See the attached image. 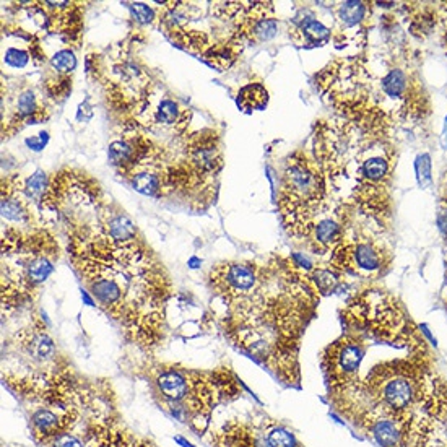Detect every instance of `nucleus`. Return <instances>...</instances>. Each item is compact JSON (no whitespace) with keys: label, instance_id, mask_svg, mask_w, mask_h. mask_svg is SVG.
<instances>
[{"label":"nucleus","instance_id":"f257e3e1","mask_svg":"<svg viewBox=\"0 0 447 447\" xmlns=\"http://www.w3.org/2000/svg\"><path fill=\"white\" fill-rule=\"evenodd\" d=\"M68 257L91 304L119 327L130 345L153 355L168 337L174 285L168 270L142 239L114 243L100 229L77 228Z\"/></svg>","mask_w":447,"mask_h":447},{"label":"nucleus","instance_id":"f03ea898","mask_svg":"<svg viewBox=\"0 0 447 447\" xmlns=\"http://www.w3.org/2000/svg\"><path fill=\"white\" fill-rule=\"evenodd\" d=\"M151 399L171 418L204 438L212 428L213 411L238 400L245 391L229 368L192 370L174 363L145 368Z\"/></svg>","mask_w":447,"mask_h":447},{"label":"nucleus","instance_id":"7ed1b4c3","mask_svg":"<svg viewBox=\"0 0 447 447\" xmlns=\"http://www.w3.org/2000/svg\"><path fill=\"white\" fill-rule=\"evenodd\" d=\"M59 260V244L46 229L28 233L10 228L2 239V314L36 299Z\"/></svg>","mask_w":447,"mask_h":447},{"label":"nucleus","instance_id":"20e7f679","mask_svg":"<svg viewBox=\"0 0 447 447\" xmlns=\"http://www.w3.org/2000/svg\"><path fill=\"white\" fill-rule=\"evenodd\" d=\"M324 190L326 184L314 161L301 155L289 158L280 192V210L285 225L293 226L294 233L303 231L304 226V233H309V222L322 202Z\"/></svg>","mask_w":447,"mask_h":447},{"label":"nucleus","instance_id":"39448f33","mask_svg":"<svg viewBox=\"0 0 447 447\" xmlns=\"http://www.w3.org/2000/svg\"><path fill=\"white\" fill-rule=\"evenodd\" d=\"M264 267L250 262H220L207 275L209 288L225 306L243 299L259 287Z\"/></svg>","mask_w":447,"mask_h":447},{"label":"nucleus","instance_id":"423d86ee","mask_svg":"<svg viewBox=\"0 0 447 447\" xmlns=\"http://www.w3.org/2000/svg\"><path fill=\"white\" fill-rule=\"evenodd\" d=\"M363 358L365 348L351 337H342L327 348L322 355V363L333 395H347V392L355 387Z\"/></svg>","mask_w":447,"mask_h":447},{"label":"nucleus","instance_id":"0eeeda50","mask_svg":"<svg viewBox=\"0 0 447 447\" xmlns=\"http://www.w3.org/2000/svg\"><path fill=\"white\" fill-rule=\"evenodd\" d=\"M13 347L23 360L28 361V371L23 374H44L67 363L57 358L56 343L49 335L44 322L36 316L28 327L15 333Z\"/></svg>","mask_w":447,"mask_h":447},{"label":"nucleus","instance_id":"6e6552de","mask_svg":"<svg viewBox=\"0 0 447 447\" xmlns=\"http://www.w3.org/2000/svg\"><path fill=\"white\" fill-rule=\"evenodd\" d=\"M83 441L86 447H158L151 439L132 433L116 415L109 414L88 418L83 426Z\"/></svg>","mask_w":447,"mask_h":447},{"label":"nucleus","instance_id":"1a4fd4ad","mask_svg":"<svg viewBox=\"0 0 447 447\" xmlns=\"http://www.w3.org/2000/svg\"><path fill=\"white\" fill-rule=\"evenodd\" d=\"M268 421L229 418L217 428H210L204 441L210 447H272L268 441Z\"/></svg>","mask_w":447,"mask_h":447},{"label":"nucleus","instance_id":"9d476101","mask_svg":"<svg viewBox=\"0 0 447 447\" xmlns=\"http://www.w3.org/2000/svg\"><path fill=\"white\" fill-rule=\"evenodd\" d=\"M82 410H57L49 407H36L29 415V434L34 443L46 447L52 439L75 428L80 421Z\"/></svg>","mask_w":447,"mask_h":447},{"label":"nucleus","instance_id":"9b49d317","mask_svg":"<svg viewBox=\"0 0 447 447\" xmlns=\"http://www.w3.org/2000/svg\"><path fill=\"white\" fill-rule=\"evenodd\" d=\"M188 163L202 176L217 174L223 165L218 137L212 130L195 134L188 144Z\"/></svg>","mask_w":447,"mask_h":447},{"label":"nucleus","instance_id":"f8f14e48","mask_svg":"<svg viewBox=\"0 0 447 447\" xmlns=\"http://www.w3.org/2000/svg\"><path fill=\"white\" fill-rule=\"evenodd\" d=\"M332 264L353 273H372L381 268L382 260L377 250L370 244H343L333 249Z\"/></svg>","mask_w":447,"mask_h":447},{"label":"nucleus","instance_id":"ddd939ff","mask_svg":"<svg viewBox=\"0 0 447 447\" xmlns=\"http://www.w3.org/2000/svg\"><path fill=\"white\" fill-rule=\"evenodd\" d=\"M372 387L379 391L381 402L387 409L394 411H404L414 404L415 387L404 376H389L384 379H374L371 377Z\"/></svg>","mask_w":447,"mask_h":447},{"label":"nucleus","instance_id":"4468645a","mask_svg":"<svg viewBox=\"0 0 447 447\" xmlns=\"http://www.w3.org/2000/svg\"><path fill=\"white\" fill-rule=\"evenodd\" d=\"M370 433L381 447H399L404 433L399 421L391 416H377L366 421Z\"/></svg>","mask_w":447,"mask_h":447},{"label":"nucleus","instance_id":"2eb2a0df","mask_svg":"<svg viewBox=\"0 0 447 447\" xmlns=\"http://www.w3.org/2000/svg\"><path fill=\"white\" fill-rule=\"evenodd\" d=\"M296 43L304 46H316V44L326 43L331 36V29L324 26L321 22L314 18H306L299 23V26L293 31Z\"/></svg>","mask_w":447,"mask_h":447},{"label":"nucleus","instance_id":"dca6fc26","mask_svg":"<svg viewBox=\"0 0 447 447\" xmlns=\"http://www.w3.org/2000/svg\"><path fill=\"white\" fill-rule=\"evenodd\" d=\"M185 111L174 100L163 98L153 111V119L161 126H185Z\"/></svg>","mask_w":447,"mask_h":447},{"label":"nucleus","instance_id":"f3484780","mask_svg":"<svg viewBox=\"0 0 447 447\" xmlns=\"http://www.w3.org/2000/svg\"><path fill=\"white\" fill-rule=\"evenodd\" d=\"M314 238H316V243L322 245V248L335 249L343 239V229L337 222L326 218L314 226Z\"/></svg>","mask_w":447,"mask_h":447},{"label":"nucleus","instance_id":"a211bd4d","mask_svg":"<svg viewBox=\"0 0 447 447\" xmlns=\"http://www.w3.org/2000/svg\"><path fill=\"white\" fill-rule=\"evenodd\" d=\"M49 179L46 173L43 171H36V173L29 176V178L22 184V190L29 202L41 205L44 195H46L49 189Z\"/></svg>","mask_w":447,"mask_h":447},{"label":"nucleus","instance_id":"6ab92c4d","mask_svg":"<svg viewBox=\"0 0 447 447\" xmlns=\"http://www.w3.org/2000/svg\"><path fill=\"white\" fill-rule=\"evenodd\" d=\"M268 101V93L262 85H248L244 86L243 90L239 91L238 95V105L244 109H262V107L267 106Z\"/></svg>","mask_w":447,"mask_h":447},{"label":"nucleus","instance_id":"aec40b11","mask_svg":"<svg viewBox=\"0 0 447 447\" xmlns=\"http://www.w3.org/2000/svg\"><path fill=\"white\" fill-rule=\"evenodd\" d=\"M389 173V161L382 156H374V158L366 160L361 166V178L365 183H379L386 174Z\"/></svg>","mask_w":447,"mask_h":447},{"label":"nucleus","instance_id":"412c9836","mask_svg":"<svg viewBox=\"0 0 447 447\" xmlns=\"http://www.w3.org/2000/svg\"><path fill=\"white\" fill-rule=\"evenodd\" d=\"M365 13L366 5L363 2H345L340 5V10H338V17L347 26H355L356 23H360Z\"/></svg>","mask_w":447,"mask_h":447},{"label":"nucleus","instance_id":"4be33fe9","mask_svg":"<svg viewBox=\"0 0 447 447\" xmlns=\"http://www.w3.org/2000/svg\"><path fill=\"white\" fill-rule=\"evenodd\" d=\"M51 67L56 70L59 75H68L75 70L77 57L70 49H62L56 56L51 57Z\"/></svg>","mask_w":447,"mask_h":447},{"label":"nucleus","instance_id":"5701e85b","mask_svg":"<svg viewBox=\"0 0 447 447\" xmlns=\"http://www.w3.org/2000/svg\"><path fill=\"white\" fill-rule=\"evenodd\" d=\"M382 86L387 95L399 96L405 88V75L399 70H392L384 80H382Z\"/></svg>","mask_w":447,"mask_h":447},{"label":"nucleus","instance_id":"b1692460","mask_svg":"<svg viewBox=\"0 0 447 447\" xmlns=\"http://www.w3.org/2000/svg\"><path fill=\"white\" fill-rule=\"evenodd\" d=\"M46 447H86L85 441L80 436H77L72 431L68 433H63L61 436H57L56 439H52Z\"/></svg>","mask_w":447,"mask_h":447},{"label":"nucleus","instance_id":"393cba45","mask_svg":"<svg viewBox=\"0 0 447 447\" xmlns=\"http://www.w3.org/2000/svg\"><path fill=\"white\" fill-rule=\"evenodd\" d=\"M28 61H29V54L26 51H22V49L10 47L7 49V52H5V63L10 67L23 68L28 63Z\"/></svg>","mask_w":447,"mask_h":447},{"label":"nucleus","instance_id":"a878e982","mask_svg":"<svg viewBox=\"0 0 447 447\" xmlns=\"http://www.w3.org/2000/svg\"><path fill=\"white\" fill-rule=\"evenodd\" d=\"M130 10H132V17H134L139 23L146 24L155 20V12L149 7V5L137 2L130 5Z\"/></svg>","mask_w":447,"mask_h":447},{"label":"nucleus","instance_id":"bb28decb","mask_svg":"<svg viewBox=\"0 0 447 447\" xmlns=\"http://www.w3.org/2000/svg\"><path fill=\"white\" fill-rule=\"evenodd\" d=\"M416 168H418V176H420V183L425 184L430 181V156L423 155L418 158V163H416Z\"/></svg>","mask_w":447,"mask_h":447},{"label":"nucleus","instance_id":"cd10ccee","mask_svg":"<svg viewBox=\"0 0 447 447\" xmlns=\"http://www.w3.org/2000/svg\"><path fill=\"white\" fill-rule=\"evenodd\" d=\"M46 142H47V134H44V132H43L39 139H36V137H33V139H28L26 145L29 146V149H33L34 151H39V150L44 149Z\"/></svg>","mask_w":447,"mask_h":447},{"label":"nucleus","instance_id":"c85d7f7f","mask_svg":"<svg viewBox=\"0 0 447 447\" xmlns=\"http://www.w3.org/2000/svg\"><path fill=\"white\" fill-rule=\"evenodd\" d=\"M439 226H441V229L446 231V233H447V212H444L439 217Z\"/></svg>","mask_w":447,"mask_h":447}]
</instances>
